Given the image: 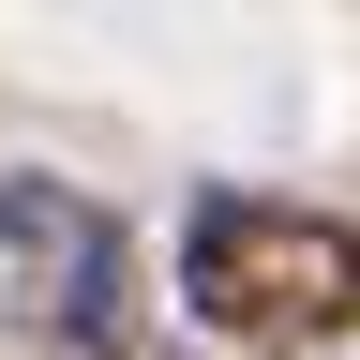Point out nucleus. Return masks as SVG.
<instances>
[{
	"label": "nucleus",
	"mask_w": 360,
	"mask_h": 360,
	"mask_svg": "<svg viewBox=\"0 0 360 360\" xmlns=\"http://www.w3.org/2000/svg\"><path fill=\"white\" fill-rule=\"evenodd\" d=\"M0 300L45 345L120 360L135 345V225L90 180H60V165H0Z\"/></svg>",
	"instance_id": "f03ea898"
},
{
	"label": "nucleus",
	"mask_w": 360,
	"mask_h": 360,
	"mask_svg": "<svg viewBox=\"0 0 360 360\" xmlns=\"http://www.w3.org/2000/svg\"><path fill=\"white\" fill-rule=\"evenodd\" d=\"M180 300H195V330L255 345V360L345 345L360 330V225L300 210V195H195V225H180Z\"/></svg>",
	"instance_id": "f257e3e1"
}]
</instances>
